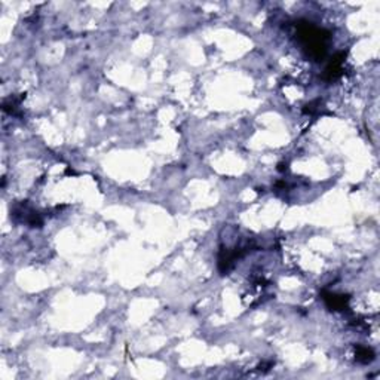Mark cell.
I'll return each mask as SVG.
<instances>
[{
    "label": "cell",
    "mask_w": 380,
    "mask_h": 380,
    "mask_svg": "<svg viewBox=\"0 0 380 380\" xmlns=\"http://www.w3.org/2000/svg\"><path fill=\"white\" fill-rule=\"evenodd\" d=\"M345 57H346L345 52H338L337 55H334V57L331 58L328 67L325 68V74H324V78H325L327 81H334V79H337L338 76L341 74V65H343Z\"/></svg>",
    "instance_id": "6da1fadb"
},
{
    "label": "cell",
    "mask_w": 380,
    "mask_h": 380,
    "mask_svg": "<svg viewBox=\"0 0 380 380\" xmlns=\"http://www.w3.org/2000/svg\"><path fill=\"white\" fill-rule=\"evenodd\" d=\"M322 298L324 301L327 303V306L334 309V311H341L345 309L348 301H349V297L348 296H343V294H334V293H322Z\"/></svg>",
    "instance_id": "7a4b0ae2"
},
{
    "label": "cell",
    "mask_w": 380,
    "mask_h": 380,
    "mask_svg": "<svg viewBox=\"0 0 380 380\" xmlns=\"http://www.w3.org/2000/svg\"><path fill=\"white\" fill-rule=\"evenodd\" d=\"M357 359L359 362L368 364L374 359V352L370 348H364V346H357Z\"/></svg>",
    "instance_id": "3957f363"
},
{
    "label": "cell",
    "mask_w": 380,
    "mask_h": 380,
    "mask_svg": "<svg viewBox=\"0 0 380 380\" xmlns=\"http://www.w3.org/2000/svg\"><path fill=\"white\" fill-rule=\"evenodd\" d=\"M279 171H287V164H279Z\"/></svg>",
    "instance_id": "277c9868"
}]
</instances>
